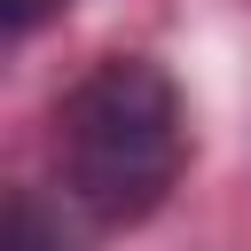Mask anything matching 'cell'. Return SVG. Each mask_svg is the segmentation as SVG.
Returning a JSON list of instances; mask_svg holds the SVG:
<instances>
[{"instance_id":"7a4b0ae2","label":"cell","mask_w":251,"mask_h":251,"mask_svg":"<svg viewBox=\"0 0 251 251\" xmlns=\"http://www.w3.org/2000/svg\"><path fill=\"white\" fill-rule=\"evenodd\" d=\"M71 235H63V220L47 227V204H39V188H16V204H8V251H63Z\"/></svg>"},{"instance_id":"3957f363","label":"cell","mask_w":251,"mask_h":251,"mask_svg":"<svg viewBox=\"0 0 251 251\" xmlns=\"http://www.w3.org/2000/svg\"><path fill=\"white\" fill-rule=\"evenodd\" d=\"M55 8H71V0H8L16 24H39V16H55Z\"/></svg>"},{"instance_id":"6da1fadb","label":"cell","mask_w":251,"mask_h":251,"mask_svg":"<svg viewBox=\"0 0 251 251\" xmlns=\"http://www.w3.org/2000/svg\"><path fill=\"white\" fill-rule=\"evenodd\" d=\"M188 165V102L165 63L102 55L55 102V180L94 227L149 220Z\"/></svg>"}]
</instances>
